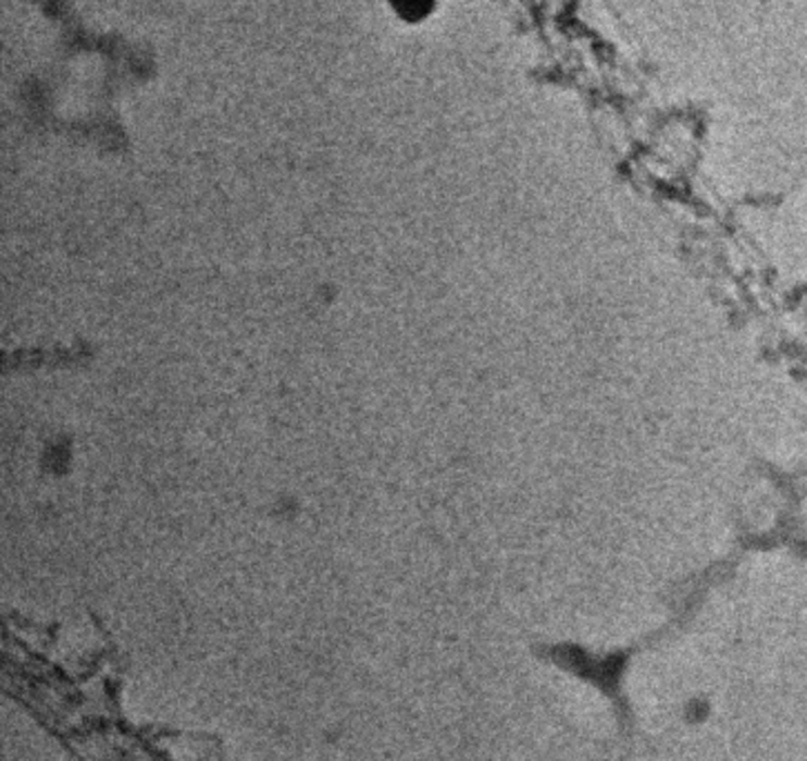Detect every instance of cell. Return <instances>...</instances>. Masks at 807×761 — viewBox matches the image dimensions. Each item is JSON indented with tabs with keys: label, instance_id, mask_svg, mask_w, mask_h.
I'll use <instances>...</instances> for the list:
<instances>
[{
	"label": "cell",
	"instance_id": "1",
	"mask_svg": "<svg viewBox=\"0 0 807 761\" xmlns=\"http://www.w3.org/2000/svg\"><path fill=\"white\" fill-rule=\"evenodd\" d=\"M392 5L402 19L419 21L432 12L434 0H392Z\"/></svg>",
	"mask_w": 807,
	"mask_h": 761
}]
</instances>
